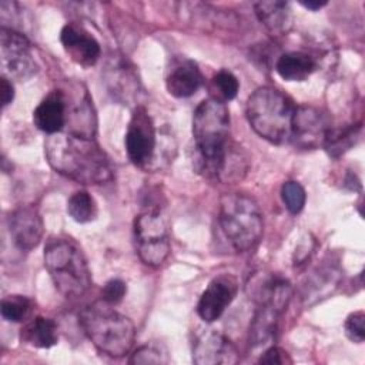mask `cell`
Segmentation results:
<instances>
[{
	"label": "cell",
	"mask_w": 365,
	"mask_h": 365,
	"mask_svg": "<svg viewBox=\"0 0 365 365\" xmlns=\"http://www.w3.org/2000/svg\"><path fill=\"white\" fill-rule=\"evenodd\" d=\"M315 67V60L302 51L285 53L275 63L278 76L287 81H304L314 73Z\"/></svg>",
	"instance_id": "obj_19"
},
{
	"label": "cell",
	"mask_w": 365,
	"mask_h": 365,
	"mask_svg": "<svg viewBox=\"0 0 365 365\" xmlns=\"http://www.w3.org/2000/svg\"><path fill=\"white\" fill-rule=\"evenodd\" d=\"M192 137L200 173L220 181L241 178L245 164L230 141V111L221 100L207 98L197 106Z\"/></svg>",
	"instance_id": "obj_1"
},
{
	"label": "cell",
	"mask_w": 365,
	"mask_h": 365,
	"mask_svg": "<svg viewBox=\"0 0 365 365\" xmlns=\"http://www.w3.org/2000/svg\"><path fill=\"white\" fill-rule=\"evenodd\" d=\"M134 241L140 259L148 267H160L170 254L167 222L158 210L150 208L134 220Z\"/></svg>",
	"instance_id": "obj_7"
},
{
	"label": "cell",
	"mask_w": 365,
	"mask_h": 365,
	"mask_svg": "<svg viewBox=\"0 0 365 365\" xmlns=\"http://www.w3.org/2000/svg\"><path fill=\"white\" fill-rule=\"evenodd\" d=\"M125 292H127L125 282L118 279V278H113V279L107 281L106 285L103 287L101 298L106 304L115 305V304L123 301V298L125 297Z\"/></svg>",
	"instance_id": "obj_28"
},
{
	"label": "cell",
	"mask_w": 365,
	"mask_h": 365,
	"mask_svg": "<svg viewBox=\"0 0 365 365\" xmlns=\"http://www.w3.org/2000/svg\"><path fill=\"white\" fill-rule=\"evenodd\" d=\"M130 364L140 365V364H167L168 356L167 354L157 345L153 344H145L138 346L130 356L128 359Z\"/></svg>",
	"instance_id": "obj_25"
},
{
	"label": "cell",
	"mask_w": 365,
	"mask_h": 365,
	"mask_svg": "<svg viewBox=\"0 0 365 365\" xmlns=\"http://www.w3.org/2000/svg\"><path fill=\"white\" fill-rule=\"evenodd\" d=\"M254 10L258 20L275 37L287 34L292 26V10L287 1H258L254 4Z\"/></svg>",
	"instance_id": "obj_17"
},
{
	"label": "cell",
	"mask_w": 365,
	"mask_h": 365,
	"mask_svg": "<svg viewBox=\"0 0 365 365\" xmlns=\"http://www.w3.org/2000/svg\"><path fill=\"white\" fill-rule=\"evenodd\" d=\"M281 197H282V201H284L287 210L291 214L301 212L305 205V201H307L305 190L297 181H285L281 187Z\"/></svg>",
	"instance_id": "obj_24"
},
{
	"label": "cell",
	"mask_w": 365,
	"mask_h": 365,
	"mask_svg": "<svg viewBox=\"0 0 365 365\" xmlns=\"http://www.w3.org/2000/svg\"><path fill=\"white\" fill-rule=\"evenodd\" d=\"M78 324L91 344L103 354L118 358L134 345L135 328L130 318L108 308V304H93L78 312Z\"/></svg>",
	"instance_id": "obj_3"
},
{
	"label": "cell",
	"mask_w": 365,
	"mask_h": 365,
	"mask_svg": "<svg viewBox=\"0 0 365 365\" xmlns=\"http://www.w3.org/2000/svg\"><path fill=\"white\" fill-rule=\"evenodd\" d=\"M345 335L355 344H362L365 338V314L364 311H355L348 315L344 324Z\"/></svg>",
	"instance_id": "obj_27"
},
{
	"label": "cell",
	"mask_w": 365,
	"mask_h": 365,
	"mask_svg": "<svg viewBox=\"0 0 365 365\" xmlns=\"http://www.w3.org/2000/svg\"><path fill=\"white\" fill-rule=\"evenodd\" d=\"M258 362L259 364H269V365H274V364L275 365H282V364L291 362V359L288 358V354L284 349L272 345V346L267 348L262 352V355L259 356Z\"/></svg>",
	"instance_id": "obj_29"
},
{
	"label": "cell",
	"mask_w": 365,
	"mask_h": 365,
	"mask_svg": "<svg viewBox=\"0 0 365 365\" xmlns=\"http://www.w3.org/2000/svg\"><path fill=\"white\" fill-rule=\"evenodd\" d=\"M237 294V281L231 275H220L214 278L200 297L197 312L205 322L217 321Z\"/></svg>",
	"instance_id": "obj_11"
},
{
	"label": "cell",
	"mask_w": 365,
	"mask_h": 365,
	"mask_svg": "<svg viewBox=\"0 0 365 365\" xmlns=\"http://www.w3.org/2000/svg\"><path fill=\"white\" fill-rule=\"evenodd\" d=\"M44 267L57 291L66 298L83 295L91 274L81 250L68 238H50L44 247Z\"/></svg>",
	"instance_id": "obj_5"
},
{
	"label": "cell",
	"mask_w": 365,
	"mask_h": 365,
	"mask_svg": "<svg viewBox=\"0 0 365 365\" xmlns=\"http://www.w3.org/2000/svg\"><path fill=\"white\" fill-rule=\"evenodd\" d=\"M9 231L14 245L21 251L36 248L43 238V220L31 205H21L9 215Z\"/></svg>",
	"instance_id": "obj_13"
},
{
	"label": "cell",
	"mask_w": 365,
	"mask_h": 365,
	"mask_svg": "<svg viewBox=\"0 0 365 365\" xmlns=\"http://www.w3.org/2000/svg\"><path fill=\"white\" fill-rule=\"evenodd\" d=\"M214 86L218 90L222 100H232L237 97L240 90L238 78L228 70H220L214 76Z\"/></svg>",
	"instance_id": "obj_26"
},
{
	"label": "cell",
	"mask_w": 365,
	"mask_h": 365,
	"mask_svg": "<svg viewBox=\"0 0 365 365\" xmlns=\"http://www.w3.org/2000/svg\"><path fill=\"white\" fill-rule=\"evenodd\" d=\"M31 302L21 295H10L1 301V315L9 322H20L23 321L29 311Z\"/></svg>",
	"instance_id": "obj_23"
},
{
	"label": "cell",
	"mask_w": 365,
	"mask_h": 365,
	"mask_svg": "<svg viewBox=\"0 0 365 365\" xmlns=\"http://www.w3.org/2000/svg\"><path fill=\"white\" fill-rule=\"evenodd\" d=\"M331 123L328 117L314 107H297L292 121L291 141L302 148H317L324 145Z\"/></svg>",
	"instance_id": "obj_10"
},
{
	"label": "cell",
	"mask_w": 365,
	"mask_h": 365,
	"mask_svg": "<svg viewBox=\"0 0 365 365\" xmlns=\"http://www.w3.org/2000/svg\"><path fill=\"white\" fill-rule=\"evenodd\" d=\"M67 212L76 222H90L97 217V204L87 191H76L67 201Z\"/></svg>",
	"instance_id": "obj_22"
},
{
	"label": "cell",
	"mask_w": 365,
	"mask_h": 365,
	"mask_svg": "<svg viewBox=\"0 0 365 365\" xmlns=\"http://www.w3.org/2000/svg\"><path fill=\"white\" fill-rule=\"evenodd\" d=\"M44 153L53 170L77 182L96 185L113 178L111 163L93 137L61 131L50 134Z\"/></svg>",
	"instance_id": "obj_2"
},
{
	"label": "cell",
	"mask_w": 365,
	"mask_h": 365,
	"mask_svg": "<svg viewBox=\"0 0 365 365\" xmlns=\"http://www.w3.org/2000/svg\"><path fill=\"white\" fill-rule=\"evenodd\" d=\"M238 359V351L234 344L215 331L201 334L192 348V361L197 365H232Z\"/></svg>",
	"instance_id": "obj_12"
},
{
	"label": "cell",
	"mask_w": 365,
	"mask_h": 365,
	"mask_svg": "<svg viewBox=\"0 0 365 365\" xmlns=\"http://www.w3.org/2000/svg\"><path fill=\"white\" fill-rule=\"evenodd\" d=\"M361 131H362L361 124H352L346 128H339V130L331 128L324 143V147L331 157H339L341 154L346 153L352 145L356 144V141L361 137Z\"/></svg>",
	"instance_id": "obj_21"
},
{
	"label": "cell",
	"mask_w": 365,
	"mask_h": 365,
	"mask_svg": "<svg viewBox=\"0 0 365 365\" xmlns=\"http://www.w3.org/2000/svg\"><path fill=\"white\" fill-rule=\"evenodd\" d=\"M34 125L46 134H56L67 123V101L61 91L47 94L33 111Z\"/></svg>",
	"instance_id": "obj_15"
},
{
	"label": "cell",
	"mask_w": 365,
	"mask_h": 365,
	"mask_svg": "<svg viewBox=\"0 0 365 365\" xmlns=\"http://www.w3.org/2000/svg\"><path fill=\"white\" fill-rule=\"evenodd\" d=\"M125 151L137 167H147L155 154L157 133L151 117L144 107H137L130 118L125 133Z\"/></svg>",
	"instance_id": "obj_8"
},
{
	"label": "cell",
	"mask_w": 365,
	"mask_h": 365,
	"mask_svg": "<svg viewBox=\"0 0 365 365\" xmlns=\"http://www.w3.org/2000/svg\"><path fill=\"white\" fill-rule=\"evenodd\" d=\"M202 84V74L194 61H182L175 66L165 80L167 91L177 97L185 98L192 96Z\"/></svg>",
	"instance_id": "obj_18"
},
{
	"label": "cell",
	"mask_w": 365,
	"mask_h": 365,
	"mask_svg": "<svg viewBox=\"0 0 365 365\" xmlns=\"http://www.w3.org/2000/svg\"><path fill=\"white\" fill-rule=\"evenodd\" d=\"M299 4L308 10H319L324 6H327V1H314V0H308V1H299Z\"/></svg>",
	"instance_id": "obj_31"
},
{
	"label": "cell",
	"mask_w": 365,
	"mask_h": 365,
	"mask_svg": "<svg viewBox=\"0 0 365 365\" xmlns=\"http://www.w3.org/2000/svg\"><path fill=\"white\" fill-rule=\"evenodd\" d=\"M21 338L36 348H51L58 341V327L51 318L36 317L21 331Z\"/></svg>",
	"instance_id": "obj_20"
},
{
	"label": "cell",
	"mask_w": 365,
	"mask_h": 365,
	"mask_svg": "<svg viewBox=\"0 0 365 365\" xmlns=\"http://www.w3.org/2000/svg\"><path fill=\"white\" fill-rule=\"evenodd\" d=\"M220 227L231 247L244 252L254 248L264 231V218L258 204L244 194H224L220 200Z\"/></svg>",
	"instance_id": "obj_6"
},
{
	"label": "cell",
	"mask_w": 365,
	"mask_h": 365,
	"mask_svg": "<svg viewBox=\"0 0 365 365\" xmlns=\"http://www.w3.org/2000/svg\"><path fill=\"white\" fill-rule=\"evenodd\" d=\"M0 96H1L3 107L9 106L14 98V87L6 76H3L1 80H0Z\"/></svg>",
	"instance_id": "obj_30"
},
{
	"label": "cell",
	"mask_w": 365,
	"mask_h": 365,
	"mask_svg": "<svg viewBox=\"0 0 365 365\" xmlns=\"http://www.w3.org/2000/svg\"><path fill=\"white\" fill-rule=\"evenodd\" d=\"M60 41L67 54L78 64L90 67L100 57V44L83 29L74 24H66L60 33Z\"/></svg>",
	"instance_id": "obj_14"
},
{
	"label": "cell",
	"mask_w": 365,
	"mask_h": 365,
	"mask_svg": "<svg viewBox=\"0 0 365 365\" xmlns=\"http://www.w3.org/2000/svg\"><path fill=\"white\" fill-rule=\"evenodd\" d=\"M282 312L281 308L271 302L258 301V308L250 327V345L252 348L267 346L275 339L278 319Z\"/></svg>",
	"instance_id": "obj_16"
},
{
	"label": "cell",
	"mask_w": 365,
	"mask_h": 365,
	"mask_svg": "<svg viewBox=\"0 0 365 365\" xmlns=\"http://www.w3.org/2000/svg\"><path fill=\"white\" fill-rule=\"evenodd\" d=\"M295 104L272 87L257 88L247 101L245 113L252 130L274 144L291 141Z\"/></svg>",
	"instance_id": "obj_4"
},
{
	"label": "cell",
	"mask_w": 365,
	"mask_h": 365,
	"mask_svg": "<svg viewBox=\"0 0 365 365\" xmlns=\"http://www.w3.org/2000/svg\"><path fill=\"white\" fill-rule=\"evenodd\" d=\"M1 67L11 78L27 80L37 73V64L31 53V44L21 33L1 27L0 30Z\"/></svg>",
	"instance_id": "obj_9"
}]
</instances>
